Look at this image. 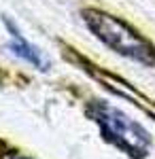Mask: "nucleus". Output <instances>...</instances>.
Returning <instances> with one entry per match:
<instances>
[{
	"instance_id": "nucleus-3",
	"label": "nucleus",
	"mask_w": 155,
	"mask_h": 159,
	"mask_svg": "<svg viewBox=\"0 0 155 159\" xmlns=\"http://www.w3.org/2000/svg\"><path fill=\"white\" fill-rule=\"evenodd\" d=\"M7 28H9V32H11V36H13V40L7 45V49L11 51L13 55H17V57L26 60L28 64L36 66L38 70H47V68H49V61L45 60V55L36 49L34 45H30V43H28V40L19 34V30H17V28H15L9 19H7Z\"/></svg>"
},
{
	"instance_id": "nucleus-1",
	"label": "nucleus",
	"mask_w": 155,
	"mask_h": 159,
	"mask_svg": "<svg viewBox=\"0 0 155 159\" xmlns=\"http://www.w3.org/2000/svg\"><path fill=\"white\" fill-rule=\"evenodd\" d=\"M83 19L89 25V30L113 51H117V53L138 61V64H144V66L155 64L153 45L149 40H144L128 24H123L121 19L108 15V13L96 11V9H87L83 13Z\"/></svg>"
},
{
	"instance_id": "nucleus-2",
	"label": "nucleus",
	"mask_w": 155,
	"mask_h": 159,
	"mask_svg": "<svg viewBox=\"0 0 155 159\" xmlns=\"http://www.w3.org/2000/svg\"><path fill=\"white\" fill-rule=\"evenodd\" d=\"M89 115L102 129V134L108 140L119 147L121 151H125L132 157H143L151 147V138L144 132L143 125H138L136 121H132L125 112H121L119 108L104 104V102H96L89 106Z\"/></svg>"
}]
</instances>
